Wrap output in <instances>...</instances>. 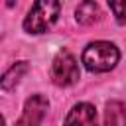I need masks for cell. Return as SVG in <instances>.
<instances>
[{
    "instance_id": "3957f363",
    "label": "cell",
    "mask_w": 126,
    "mask_h": 126,
    "mask_svg": "<svg viewBox=\"0 0 126 126\" xmlns=\"http://www.w3.org/2000/svg\"><path fill=\"white\" fill-rule=\"evenodd\" d=\"M51 77H53V83L59 87L75 85L81 77L77 59L69 51H59L57 57L53 59V65H51Z\"/></svg>"
},
{
    "instance_id": "ba28073f",
    "label": "cell",
    "mask_w": 126,
    "mask_h": 126,
    "mask_svg": "<svg viewBox=\"0 0 126 126\" xmlns=\"http://www.w3.org/2000/svg\"><path fill=\"white\" fill-rule=\"evenodd\" d=\"M26 71H28V63H26V61L14 63V65L4 73V77H2V89H4V91H12V89L20 83V79L24 77Z\"/></svg>"
},
{
    "instance_id": "52a82bcc",
    "label": "cell",
    "mask_w": 126,
    "mask_h": 126,
    "mask_svg": "<svg viewBox=\"0 0 126 126\" xmlns=\"http://www.w3.org/2000/svg\"><path fill=\"white\" fill-rule=\"evenodd\" d=\"M104 126H126V106L118 100H110L104 108Z\"/></svg>"
},
{
    "instance_id": "9c48e42d",
    "label": "cell",
    "mask_w": 126,
    "mask_h": 126,
    "mask_svg": "<svg viewBox=\"0 0 126 126\" xmlns=\"http://www.w3.org/2000/svg\"><path fill=\"white\" fill-rule=\"evenodd\" d=\"M108 6L114 14V18L118 20V24L126 26V0H108Z\"/></svg>"
},
{
    "instance_id": "30bf717a",
    "label": "cell",
    "mask_w": 126,
    "mask_h": 126,
    "mask_svg": "<svg viewBox=\"0 0 126 126\" xmlns=\"http://www.w3.org/2000/svg\"><path fill=\"white\" fill-rule=\"evenodd\" d=\"M14 4H16V0H6V6H8V8H12Z\"/></svg>"
},
{
    "instance_id": "8992f818",
    "label": "cell",
    "mask_w": 126,
    "mask_h": 126,
    "mask_svg": "<svg viewBox=\"0 0 126 126\" xmlns=\"http://www.w3.org/2000/svg\"><path fill=\"white\" fill-rule=\"evenodd\" d=\"M100 16H102V12H100V8H98V4H96L94 0H85V2H81L79 8L75 10V18H77V22L83 24V26H91V24L98 22Z\"/></svg>"
},
{
    "instance_id": "277c9868",
    "label": "cell",
    "mask_w": 126,
    "mask_h": 126,
    "mask_svg": "<svg viewBox=\"0 0 126 126\" xmlns=\"http://www.w3.org/2000/svg\"><path fill=\"white\" fill-rule=\"evenodd\" d=\"M47 108H49V102L43 94H32L26 100L24 112H22L20 120L16 122V126H39Z\"/></svg>"
},
{
    "instance_id": "5b68a950",
    "label": "cell",
    "mask_w": 126,
    "mask_h": 126,
    "mask_svg": "<svg viewBox=\"0 0 126 126\" xmlns=\"http://www.w3.org/2000/svg\"><path fill=\"white\" fill-rule=\"evenodd\" d=\"M63 126H96V110H94V106L89 104V102L75 104L69 110Z\"/></svg>"
},
{
    "instance_id": "7a4b0ae2",
    "label": "cell",
    "mask_w": 126,
    "mask_h": 126,
    "mask_svg": "<svg viewBox=\"0 0 126 126\" xmlns=\"http://www.w3.org/2000/svg\"><path fill=\"white\" fill-rule=\"evenodd\" d=\"M59 0H35L32 10L24 20V30L28 33H43L47 32L59 18Z\"/></svg>"
},
{
    "instance_id": "6da1fadb",
    "label": "cell",
    "mask_w": 126,
    "mask_h": 126,
    "mask_svg": "<svg viewBox=\"0 0 126 126\" xmlns=\"http://www.w3.org/2000/svg\"><path fill=\"white\" fill-rule=\"evenodd\" d=\"M120 59V51L110 41H93L83 51V65L91 73H106L114 69Z\"/></svg>"
}]
</instances>
